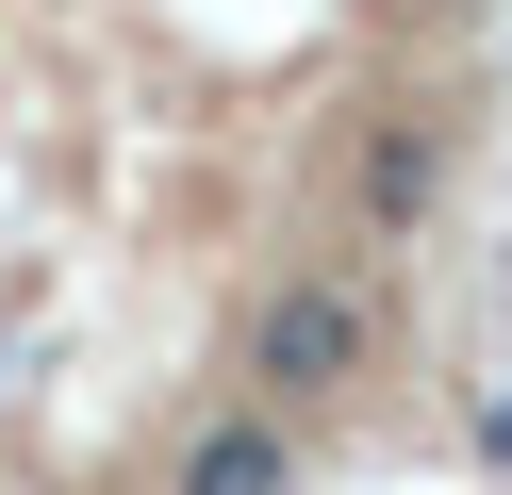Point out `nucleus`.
Instances as JSON below:
<instances>
[{
	"label": "nucleus",
	"mask_w": 512,
	"mask_h": 495,
	"mask_svg": "<svg viewBox=\"0 0 512 495\" xmlns=\"http://www.w3.org/2000/svg\"><path fill=\"white\" fill-rule=\"evenodd\" d=\"M430 182H446V165H430V132H380V149H364V215H380V231H413V215H430Z\"/></svg>",
	"instance_id": "nucleus-3"
},
{
	"label": "nucleus",
	"mask_w": 512,
	"mask_h": 495,
	"mask_svg": "<svg viewBox=\"0 0 512 495\" xmlns=\"http://www.w3.org/2000/svg\"><path fill=\"white\" fill-rule=\"evenodd\" d=\"M281 479H298V446H281L265 413H248V429H199V462H182V495H281Z\"/></svg>",
	"instance_id": "nucleus-2"
},
{
	"label": "nucleus",
	"mask_w": 512,
	"mask_h": 495,
	"mask_svg": "<svg viewBox=\"0 0 512 495\" xmlns=\"http://www.w3.org/2000/svg\"><path fill=\"white\" fill-rule=\"evenodd\" d=\"M364 347H380L364 281H281L265 314H248V380H265L281 413H314V396H347V380H364Z\"/></svg>",
	"instance_id": "nucleus-1"
}]
</instances>
